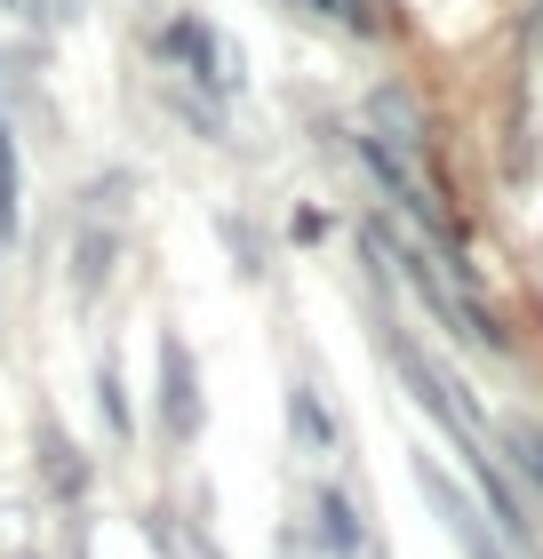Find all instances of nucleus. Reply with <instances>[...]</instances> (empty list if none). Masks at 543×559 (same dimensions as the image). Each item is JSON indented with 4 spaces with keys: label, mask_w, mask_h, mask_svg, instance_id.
I'll use <instances>...</instances> for the list:
<instances>
[{
    "label": "nucleus",
    "mask_w": 543,
    "mask_h": 559,
    "mask_svg": "<svg viewBox=\"0 0 543 559\" xmlns=\"http://www.w3.org/2000/svg\"><path fill=\"white\" fill-rule=\"evenodd\" d=\"M24 16H81V0H33Z\"/></svg>",
    "instance_id": "obj_15"
},
{
    "label": "nucleus",
    "mask_w": 543,
    "mask_h": 559,
    "mask_svg": "<svg viewBox=\"0 0 543 559\" xmlns=\"http://www.w3.org/2000/svg\"><path fill=\"white\" fill-rule=\"evenodd\" d=\"M352 152H359V168H368V176H376V185H383V200H400V209H408V216H416V224H424V233H432V240H448V248H456V216H448V209H439V192H424V176H416V168H408V160H400V152H392V144H383L376 129H359V136H352Z\"/></svg>",
    "instance_id": "obj_1"
},
{
    "label": "nucleus",
    "mask_w": 543,
    "mask_h": 559,
    "mask_svg": "<svg viewBox=\"0 0 543 559\" xmlns=\"http://www.w3.org/2000/svg\"><path fill=\"white\" fill-rule=\"evenodd\" d=\"M472 479H480V496L496 503V544H520V551H528V503L511 496V479L487 464V455H472Z\"/></svg>",
    "instance_id": "obj_8"
},
{
    "label": "nucleus",
    "mask_w": 543,
    "mask_h": 559,
    "mask_svg": "<svg viewBox=\"0 0 543 559\" xmlns=\"http://www.w3.org/2000/svg\"><path fill=\"white\" fill-rule=\"evenodd\" d=\"M0 9H24V0H0Z\"/></svg>",
    "instance_id": "obj_16"
},
{
    "label": "nucleus",
    "mask_w": 543,
    "mask_h": 559,
    "mask_svg": "<svg viewBox=\"0 0 543 559\" xmlns=\"http://www.w3.org/2000/svg\"><path fill=\"white\" fill-rule=\"evenodd\" d=\"M288 431H296V448L304 455H335V408L320 400V384H288Z\"/></svg>",
    "instance_id": "obj_6"
},
{
    "label": "nucleus",
    "mask_w": 543,
    "mask_h": 559,
    "mask_svg": "<svg viewBox=\"0 0 543 559\" xmlns=\"http://www.w3.org/2000/svg\"><path fill=\"white\" fill-rule=\"evenodd\" d=\"M416 488L432 496V512L448 520V536L463 544V559H504V544H496V536H487V527H480V512H472V496H463L456 479H448V472L432 464V455H416Z\"/></svg>",
    "instance_id": "obj_4"
},
{
    "label": "nucleus",
    "mask_w": 543,
    "mask_h": 559,
    "mask_svg": "<svg viewBox=\"0 0 543 559\" xmlns=\"http://www.w3.org/2000/svg\"><path fill=\"white\" fill-rule=\"evenodd\" d=\"M96 416H105V431H113V440H128V431H137V416H128V392H120L113 360L96 368Z\"/></svg>",
    "instance_id": "obj_12"
},
{
    "label": "nucleus",
    "mask_w": 543,
    "mask_h": 559,
    "mask_svg": "<svg viewBox=\"0 0 543 559\" xmlns=\"http://www.w3.org/2000/svg\"><path fill=\"white\" fill-rule=\"evenodd\" d=\"M33 448H40V488L57 496V503H81L96 472H88V455L64 440V424L48 416V408H40V424H33Z\"/></svg>",
    "instance_id": "obj_5"
},
{
    "label": "nucleus",
    "mask_w": 543,
    "mask_h": 559,
    "mask_svg": "<svg viewBox=\"0 0 543 559\" xmlns=\"http://www.w3.org/2000/svg\"><path fill=\"white\" fill-rule=\"evenodd\" d=\"M24 240V160H16V120L0 105V248Z\"/></svg>",
    "instance_id": "obj_7"
},
{
    "label": "nucleus",
    "mask_w": 543,
    "mask_h": 559,
    "mask_svg": "<svg viewBox=\"0 0 543 559\" xmlns=\"http://www.w3.org/2000/svg\"><path fill=\"white\" fill-rule=\"evenodd\" d=\"M216 233H224V248H232V257H240V272H264V257H256V233H248L240 216H224Z\"/></svg>",
    "instance_id": "obj_13"
},
{
    "label": "nucleus",
    "mask_w": 543,
    "mask_h": 559,
    "mask_svg": "<svg viewBox=\"0 0 543 559\" xmlns=\"http://www.w3.org/2000/svg\"><path fill=\"white\" fill-rule=\"evenodd\" d=\"M152 57H161V64H176L185 81L240 88V72H224V48H216V33H209L200 16H176V24H161V33H152Z\"/></svg>",
    "instance_id": "obj_3"
},
{
    "label": "nucleus",
    "mask_w": 543,
    "mask_h": 559,
    "mask_svg": "<svg viewBox=\"0 0 543 559\" xmlns=\"http://www.w3.org/2000/svg\"><path fill=\"white\" fill-rule=\"evenodd\" d=\"M200 424H209V408H200V360L185 336H161V431L176 448H192Z\"/></svg>",
    "instance_id": "obj_2"
},
{
    "label": "nucleus",
    "mask_w": 543,
    "mask_h": 559,
    "mask_svg": "<svg viewBox=\"0 0 543 559\" xmlns=\"http://www.w3.org/2000/svg\"><path fill=\"white\" fill-rule=\"evenodd\" d=\"M504 448H511V472L528 479V496L543 503V424H528V416H520V424L504 431Z\"/></svg>",
    "instance_id": "obj_11"
},
{
    "label": "nucleus",
    "mask_w": 543,
    "mask_h": 559,
    "mask_svg": "<svg viewBox=\"0 0 543 559\" xmlns=\"http://www.w3.org/2000/svg\"><path fill=\"white\" fill-rule=\"evenodd\" d=\"M304 9H328L344 33H376V16H368V0H304Z\"/></svg>",
    "instance_id": "obj_14"
},
{
    "label": "nucleus",
    "mask_w": 543,
    "mask_h": 559,
    "mask_svg": "<svg viewBox=\"0 0 543 559\" xmlns=\"http://www.w3.org/2000/svg\"><path fill=\"white\" fill-rule=\"evenodd\" d=\"M312 512H320L328 551H335V559H359V544H368V527H359V503H352L344 488H320V496H312Z\"/></svg>",
    "instance_id": "obj_9"
},
{
    "label": "nucleus",
    "mask_w": 543,
    "mask_h": 559,
    "mask_svg": "<svg viewBox=\"0 0 543 559\" xmlns=\"http://www.w3.org/2000/svg\"><path fill=\"white\" fill-rule=\"evenodd\" d=\"M113 280V233H96V224H81V240H72V296L96 304V288Z\"/></svg>",
    "instance_id": "obj_10"
}]
</instances>
